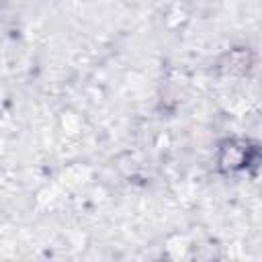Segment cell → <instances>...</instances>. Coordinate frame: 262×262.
Returning a JSON list of instances; mask_svg holds the SVG:
<instances>
[{
	"instance_id": "1",
	"label": "cell",
	"mask_w": 262,
	"mask_h": 262,
	"mask_svg": "<svg viewBox=\"0 0 262 262\" xmlns=\"http://www.w3.org/2000/svg\"><path fill=\"white\" fill-rule=\"evenodd\" d=\"M260 162L258 143L250 139H223L217 151V170L225 176L254 170Z\"/></svg>"
},
{
	"instance_id": "2",
	"label": "cell",
	"mask_w": 262,
	"mask_h": 262,
	"mask_svg": "<svg viewBox=\"0 0 262 262\" xmlns=\"http://www.w3.org/2000/svg\"><path fill=\"white\" fill-rule=\"evenodd\" d=\"M252 68V53L244 47L231 49L227 51L221 59H219V70L223 74H235V76H244L248 74Z\"/></svg>"
}]
</instances>
